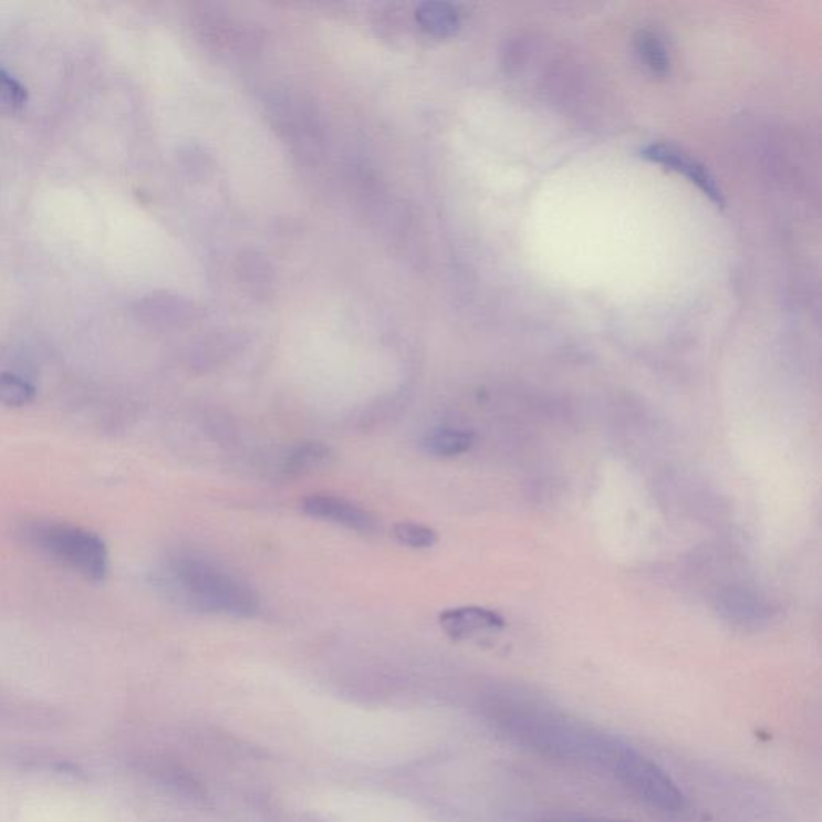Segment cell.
<instances>
[{"label":"cell","instance_id":"4","mask_svg":"<svg viewBox=\"0 0 822 822\" xmlns=\"http://www.w3.org/2000/svg\"><path fill=\"white\" fill-rule=\"evenodd\" d=\"M611 774L621 782L629 795L662 813H681L686 795L656 761L625 746L612 768Z\"/></svg>","mask_w":822,"mask_h":822},{"label":"cell","instance_id":"15","mask_svg":"<svg viewBox=\"0 0 822 822\" xmlns=\"http://www.w3.org/2000/svg\"><path fill=\"white\" fill-rule=\"evenodd\" d=\"M393 537L398 543L413 550H428L437 543L436 530L416 522H398L394 526Z\"/></svg>","mask_w":822,"mask_h":822},{"label":"cell","instance_id":"1","mask_svg":"<svg viewBox=\"0 0 822 822\" xmlns=\"http://www.w3.org/2000/svg\"><path fill=\"white\" fill-rule=\"evenodd\" d=\"M495 721L504 735L533 752L556 760L589 764L611 773L625 743L568 720L532 700L498 704Z\"/></svg>","mask_w":822,"mask_h":822},{"label":"cell","instance_id":"5","mask_svg":"<svg viewBox=\"0 0 822 822\" xmlns=\"http://www.w3.org/2000/svg\"><path fill=\"white\" fill-rule=\"evenodd\" d=\"M642 156L654 165L664 166L665 169L674 170L679 176L686 177L715 205H725L724 191L718 187L717 179L699 159L694 158L685 149L664 144V142H654L642 149Z\"/></svg>","mask_w":822,"mask_h":822},{"label":"cell","instance_id":"18","mask_svg":"<svg viewBox=\"0 0 822 822\" xmlns=\"http://www.w3.org/2000/svg\"><path fill=\"white\" fill-rule=\"evenodd\" d=\"M533 822H632L625 820H612V818L583 816V814H551V816L539 818Z\"/></svg>","mask_w":822,"mask_h":822},{"label":"cell","instance_id":"13","mask_svg":"<svg viewBox=\"0 0 822 822\" xmlns=\"http://www.w3.org/2000/svg\"><path fill=\"white\" fill-rule=\"evenodd\" d=\"M636 53L647 70L657 76H665L670 71L672 59L667 42L660 33L644 28L635 38Z\"/></svg>","mask_w":822,"mask_h":822},{"label":"cell","instance_id":"2","mask_svg":"<svg viewBox=\"0 0 822 822\" xmlns=\"http://www.w3.org/2000/svg\"><path fill=\"white\" fill-rule=\"evenodd\" d=\"M155 585L170 600L202 612L248 617L259 607L249 583L194 553H174L155 572Z\"/></svg>","mask_w":822,"mask_h":822},{"label":"cell","instance_id":"9","mask_svg":"<svg viewBox=\"0 0 822 822\" xmlns=\"http://www.w3.org/2000/svg\"><path fill=\"white\" fill-rule=\"evenodd\" d=\"M720 611L729 621L738 625H757L767 618L768 608L764 601L749 590L729 589L721 594Z\"/></svg>","mask_w":822,"mask_h":822},{"label":"cell","instance_id":"8","mask_svg":"<svg viewBox=\"0 0 822 822\" xmlns=\"http://www.w3.org/2000/svg\"><path fill=\"white\" fill-rule=\"evenodd\" d=\"M235 272L243 290L259 301H267L275 293V272L272 263L261 252L244 249L237 256Z\"/></svg>","mask_w":822,"mask_h":822},{"label":"cell","instance_id":"7","mask_svg":"<svg viewBox=\"0 0 822 822\" xmlns=\"http://www.w3.org/2000/svg\"><path fill=\"white\" fill-rule=\"evenodd\" d=\"M440 626L455 639L471 638L477 633L492 632L504 626V621L490 608L466 606L447 608L440 614Z\"/></svg>","mask_w":822,"mask_h":822},{"label":"cell","instance_id":"10","mask_svg":"<svg viewBox=\"0 0 822 822\" xmlns=\"http://www.w3.org/2000/svg\"><path fill=\"white\" fill-rule=\"evenodd\" d=\"M206 39L219 49L243 50L251 45L254 34L248 27L237 23L233 18L206 13L205 18Z\"/></svg>","mask_w":822,"mask_h":822},{"label":"cell","instance_id":"11","mask_svg":"<svg viewBox=\"0 0 822 822\" xmlns=\"http://www.w3.org/2000/svg\"><path fill=\"white\" fill-rule=\"evenodd\" d=\"M333 460V450L323 443L299 444L296 448L288 454L281 465L283 476L293 477L311 475L316 469L330 465Z\"/></svg>","mask_w":822,"mask_h":822},{"label":"cell","instance_id":"3","mask_svg":"<svg viewBox=\"0 0 822 822\" xmlns=\"http://www.w3.org/2000/svg\"><path fill=\"white\" fill-rule=\"evenodd\" d=\"M15 535L31 550L89 582L102 583L108 576V548L102 537L91 530L65 522L28 519L17 527Z\"/></svg>","mask_w":822,"mask_h":822},{"label":"cell","instance_id":"17","mask_svg":"<svg viewBox=\"0 0 822 822\" xmlns=\"http://www.w3.org/2000/svg\"><path fill=\"white\" fill-rule=\"evenodd\" d=\"M27 102V87L0 67V113L12 115L23 108Z\"/></svg>","mask_w":822,"mask_h":822},{"label":"cell","instance_id":"16","mask_svg":"<svg viewBox=\"0 0 822 822\" xmlns=\"http://www.w3.org/2000/svg\"><path fill=\"white\" fill-rule=\"evenodd\" d=\"M423 24L429 31L437 34H450L458 28V13L445 3H428L425 10L419 12Z\"/></svg>","mask_w":822,"mask_h":822},{"label":"cell","instance_id":"12","mask_svg":"<svg viewBox=\"0 0 822 822\" xmlns=\"http://www.w3.org/2000/svg\"><path fill=\"white\" fill-rule=\"evenodd\" d=\"M475 445V434L466 429L439 428L430 430L423 439V448L439 458H454L468 454Z\"/></svg>","mask_w":822,"mask_h":822},{"label":"cell","instance_id":"14","mask_svg":"<svg viewBox=\"0 0 822 822\" xmlns=\"http://www.w3.org/2000/svg\"><path fill=\"white\" fill-rule=\"evenodd\" d=\"M35 386L30 379L13 372L0 373V404L20 408L34 400Z\"/></svg>","mask_w":822,"mask_h":822},{"label":"cell","instance_id":"6","mask_svg":"<svg viewBox=\"0 0 822 822\" xmlns=\"http://www.w3.org/2000/svg\"><path fill=\"white\" fill-rule=\"evenodd\" d=\"M302 511L313 519L343 526L355 532L372 533L378 529V521L372 512L336 495L313 493L302 501Z\"/></svg>","mask_w":822,"mask_h":822}]
</instances>
